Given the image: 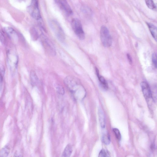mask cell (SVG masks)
Here are the masks:
<instances>
[{
	"label": "cell",
	"mask_w": 157,
	"mask_h": 157,
	"mask_svg": "<svg viewBox=\"0 0 157 157\" xmlns=\"http://www.w3.org/2000/svg\"><path fill=\"white\" fill-rule=\"evenodd\" d=\"M64 83L75 97L83 98L85 96V90L77 78L69 76L65 79Z\"/></svg>",
	"instance_id": "cell-1"
},
{
	"label": "cell",
	"mask_w": 157,
	"mask_h": 157,
	"mask_svg": "<svg viewBox=\"0 0 157 157\" xmlns=\"http://www.w3.org/2000/svg\"><path fill=\"white\" fill-rule=\"evenodd\" d=\"M49 23L52 30L57 38L60 41L63 42L65 39V34L58 22L53 20Z\"/></svg>",
	"instance_id": "cell-2"
},
{
	"label": "cell",
	"mask_w": 157,
	"mask_h": 157,
	"mask_svg": "<svg viewBox=\"0 0 157 157\" xmlns=\"http://www.w3.org/2000/svg\"><path fill=\"white\" fill-rule=\"evenodd\" d=\"M100 37L103 46L109 47L112 43V39L107 28L104 26L101 27L100 30Z\"/></svg>",
	"instance_id": "cell-3"
},
{
	"label": "cell",
	"mask_w": 157,
	"mask_h": 157,
	"mask_svg": "<svg viewBox=\"0 0 157 157\" xmlns=\"http://www.w3.org/2000/svg\"><path fill=\"white\" fill-rule=\"evenodd\" d=\"M41 42L44 50L50 55L55 56L56 52L52 43L44 35L41 36Z\"/></svg>",
	"instance_id": "cell-4"
},
{
	"label": "cell",
	"mask_w": 157,
	"mask_h": 157,
	"mask_svg": "<svg viewBox=\"0 0 157 157\" xmlns=\"http://www.w3.org/2000/svg\"><path fill=\"white\" fill-rule=\"evenodd\" d=\"M73 31L78 38L83 40L85 38V33L83 29L80 21L77 18L73 19L71 22Z\"/></svg>",
	"instance_id": "cell-5"
},
{
	"label": "cell",
	"mask_w": 157,
	"mask_h": 157,
	"mask_svg": "<svg viewBox=\"0 0 157 157\" xmlns=\"http://www.w3.org/2000/svg\"><path fill=\"white\" fill-rule=\"evenodd\" d=\"M28 10L30 15L34 18L37 20L41 19L38 0H32L31 5L28 7Z\"/></svg>",
	"instance_id": "cell-6"
},
{
	"label": "cell",
	"mask_w": 157,
	"mask_h": 157,
	"mask_svg": "<svg viewBox=\"0 0 157 157\" xmlns=\"http://www.w3.org/2000/svg\"><path fill=\"white\" fill-rule=\"evenodd\" d=\"M8 61L10 68L12 72L15 71L18 62L17 55L11 51L8 52Z\"/></svg>",
	"instance_id": "cell-7"
},
{
	"label": "cell",
	"mask_w": 157,
	"mask_h": 157,
	"mask_svg": "<svg viewBox=\"0 0 157 157\" xmlns=\"http://www.w3.org/2000/svg\"><path fill=\"white\" fill-rule=\"evenodd\" d=\"M55 2L59 7L67 14L71 15L73 11L66 0H55Z\"/></svg>",
	"instance_id": "cell-8"
},
{
	"label": "cell",
	"mask_w": 157,
	"mask_h": 157,
	"mask_svg": "<svg viewBox=\"0 0 157 157\" xmlns=\"http://www.w3.org/2000/svg\"><path fill=\"white\" fill-rule=\"evenodd\" d=\"M141 87L145 98L148 100L151 98V90L148 84L146 82L141 83Z\"/></svg>",
	"instance_id": "cell-9"
},
{
	"label": "cell",
	"mask_w": 157,
	"mask_h": 157,
	"mask_svg": "<svg viewBox=\"0 0 157 157\" xmlns=\"http://www.w3.org/2000/svg\"><path fill=\"white\" fill-rule=\"evenodd\" d=\"M96 72L99 79L100 87L103 90H107L108 89V85L106 80L103 77L100 75L98 70L97 68L96 69Z\"/></svg>",
	"instance_id": "cell-10"
},
{
	"label": "cell",
	"mask_w": 157,
	"mask_h": 157,
	"mask_svg": "<svg viewBox=\"0 0 157 157\" xmlns=\"http://www.w3.org/2000/svg\"><path fill=\"white\" fill-rule=\"evenodd\" d=\"M5 31L8 37L14 41L18 40V36L16 32L12 28L6 27L5 28Z\"/></svg>",
	"instance_id": "cell-11"
},
{
	"label": "cell",
	"mask_w": 157,
	"mask_h": 157,
	"mask_svg": "<svg viewBox=\"0 0 157 157\" xmlns=\"http://www.w3.org/2000/svg\"><path fill=\"white\" fill-rule=\"evenodd\" d=\"M147 25L151 34L154 39L156 41L157 38V30L156 27L153 25L147 22Z\"/></svg>",
	"instance_id": "cell-12"
},
{
	"label": "cell",
	"mask_w": 157,
	"mask_h": 157,
	"mask_svg": "<svg viewBox=\"0 0 157 157\" xmlns=\"http://www.w3.org/2000/svg\"><path fill=\"white\" fill-rule=\"evenodd\" d=\"M98 115L100 126L102 128H104L106 125L105 117L103 110L100 109L99 110Z\"/></svg>",
	"instance_id": "cell-13"
},
{
	"label": "cell",
	"mask_w": 157,
	"mask_h": 157,
	"mask_svg": "<svg viewBox=\"0 0 157 157\" xmlns=\"http://www.w3.org/2000/svg\"><path fill=\"white\" fill-rule=\"evenodd\" d=\"M73 152V148L70 144L67 145L62 154L63 157H70Z\"/></svg>",
	"instance_id": "cell-14"
},
{
	"label": "cell",
	"mask_w": 157,
	"mask_h": 157,
	"mask_svg": "<svg viewBox=\"0 0 157 157\" xmlns=\"http://www.w3.org/2000/svg\"><path fill=\"white\" fill-rule=\"evenodd\" d=\"M30 77L32 83L34 85L36 84L38 81V78L36 73L34 70L31 71Z\"/></svg>",
	"instance_id": "cell-15"
},
{
	"label": "cell",
	"mask_w": 157,
	"mask_h": 157,
	"mask_svg": "<svg viewBox=\"0 0 157 157\" xmlns=\"http://www.w3.org/2000/svg\"><path fill=\"white\" fill-rule=\"evenodd\" d=\"M102 141L106 145H108L110 144V138L108 133L107 132L103 134L102 137Z\"/></svg>",
	"instance_id": "cell-16"
},
{
	"label": "cell",
	"mask_w": 157,
	"mask_h": 157,
	"mask_svg": "<svg viewBox=\"0 0 157 157\" xmlns=\"http://www.w3.org/2000/svg\"><path fill=\"white\" fill-rule=\"evenodd\" d=\"M10 152V149L7 146L3 148L0 151V156L3 157H7Z\"/></svg>",
	"instance_id": "cell-17"
},
{
	"label": "cell",
	"mask_w": 157,
	"mask_h": 157,
	"mask_svg": "<svg viewBox=\"0 0 157 157\" xmlns=\"http://www.w3.org/2000/svg\"><path fill=\"white\" fill-rule=\"evenodd\" d=\"M146 3L147 7L152 10L156 9V6L152 0H145Z\"/></svg>",
	"instance_id": "cell-18"
},
{
	"label": "cell",
	"mask_w": 157,
	"mask_h": 157,
	"mask_svg": "<svg viewBox=\"0 0 157 157\" xmlns=\"http://www.w3.org/2000/svg\"><path fill=\"white\" fill-rule=\"evenodd\" d=\"M113 131L117 139L119 141H120L121 139V136L119 130L117 128H114Z\"/></svg>",
	"instance_id": "cell-19"
},
{
	"label": "cell",
	"mask_w": 157,
	"mask_h": 157,
	"mask_svg": "<svg viewBox=\"0 0 157 157\" xmlns=\"http://www.w3.org/2000/svg\"><path fill=\"white\" fill-rule=\"evenodd\" d=\"M3 71L0 68V91L2 89L3 84Z\"/></svg>",
	"instance_id": "cell-20"
},
{
	"label": "cell",
	"mask_w": 157,
	"mask_h": 157,
	"mask_svg": "<svg viewBox=\"0 0 157 157\" xmlns=\"http://www.w3.org/2000/svg\"><path fill=\"white\" fill-rule=\"evenodd\" d=\"M152 59L153 64L155 67L156 68L157 67V60H156V54L155 53H154L152 54Z\"/></svg>",
	"instance_id": "cell-21"
},
{
	"label": "cell",
	"mask_w": 157,
	"mask_h": 157,
	"mask_svg": "<svg viewBox=\"0 0 157 157\" xmlns=\"http://www.w3.org/2000/svg\"><path fill=\"white\" fill-rule=\"evenodd\" d=\"M107 156V154L104 149H102L100 152L99 157H106Z\"/></svg>",
	"instance_id": "cell-22"
},
{
	"label": "cell",
	"mask_w": 157,
	"mask_h": 157,
	"mask_svg": "<svg viewBox=\"0 0 157 157\" xmlns=\"http://www.w3.org/2000/svg\"><path fill=\"white\" fill-rule=\"evenodd\" d=\"M57 90L58 93L62 94H64V89L61 86H57Z\"/></svg>",
	"instance_id": "cell-23"
},
{
	"label": "cell",
	"mask_w": 157,
	"mask_h": 157,
	"mask_svg": "<svg viewBox=\"0 0 157 157\" xmlns=\"http://www.w3.org/2000/svg\"><path fill=\"white\" fill-rule=\"evenodd\" d=\"M0 41L2 43H4L5 42V37L2 33L0 31Z\"/></svg>",
	"instance_id": "cell-24"
},
{
	"label": "cell",
	"mask_w": 157,
	"mask_h": 157,
	"mask_svg": "<svg viewBox=\"0 0 157 157\" xmlns=\"http://www.w3.org/2000/svg\"><path fill=\"white\" fill-rule=\"evenodd\" d=\"M127 58H128V61H129V63L130 64H131L132 63V58H131L130 55L129 54H127Z\"/></svg>",
	"instance_id": "cell-25"
}]
</instances>
